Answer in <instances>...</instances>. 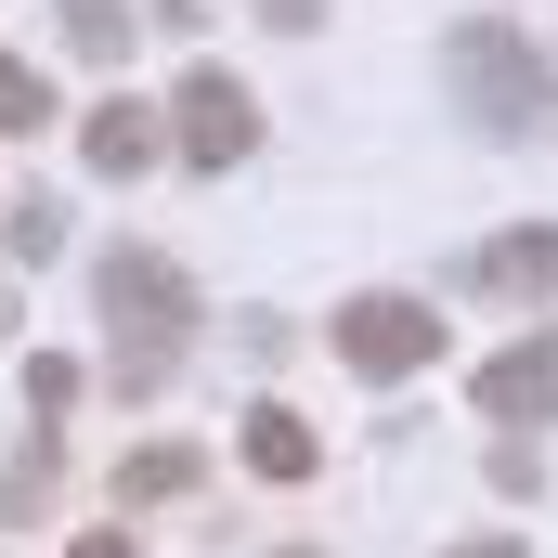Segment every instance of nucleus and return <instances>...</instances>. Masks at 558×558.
<instances>
[{
	"label": "nucleus",
	"instance_id": "1",
	"mask_svg": "<svg viewBox=\"0 0 558 558\" xmlns=\"http://www.w3.org/2000/svg\"><path fill=\"white\" fill-rule=\"evenodd\" d=\"M441 78H454V118L481 143H558V52L520 39L507 13L454 26V39H441Z\"/></svg>",
	"mask_w": 558,
	"mask_h": 558
},
{
	"label": "nucleus",
	"instance_id": "9",
	"mask_svg": "<svg viewBox=\"0 0 558 558\" xmlns=\"http://www.w3.org/2000/svg\"><path fill=\"white\" fill-rule=\"evenodd\" d=\"M195 494V441H131L118 454V507H182Z\"/></svg>",
	"mask_w": 558,
	"mask_h": 558
},
{
	"label": "nucleus",
	"instance_id": "14",
	"mask_svg": "<svg viewBox=\"0 0 558 558\" xmlns=\"http://www.w3.org/2000/svg\"><path fill=\"white\" fill-rule=\"evenodd\" d=\"M494 494H546V454H533V441H520V428H507V441H494Z\"/></svg>",
	"mask_w": 558,
	"mask_h": 558
},
{
	"label": "nucleus",
	"instance_id": "11",
	"mask_svg": "<svg viewBox=\"0 0 558 558\" xmlns=\"http://www.w3.org/2000/svg\"><path fill=\"white\" fill-rule=\"evenodd\" d=\"M65 39H78L92 65H118V52H131V0H65Z\"/></svg>",
	"mask_w": 558,
	"mask_h": 558
},
{
	"label": "nucleus",
	"instance_id": "16",
	"mask_svg": "<svg viewBox=\"0 0 558 558\" xmlns=\"http://www.w3.org/2000/svg\"><path fill=\"white\" fill-rule=\"evenodd\" d=\"M441 558H520V533H468V546H441Z\"/></svg>",
	"mask_w": 558,
	"mask_h": 558
},
{
	"label": "nucleus",
	"instance_id": "17",
	"mask_svg": "<svg viewBox=\"0 0 558 558\" xmlns=\"http://www.w3.org/2000/svg\"><path fill=\"white\" fill-rule=\"evenodd\" d=\"M78 558H131V533H78Z\"/></svg>",
	"mask_w": 558,
	"mask_h": 558
},
{
	"label": "nucleus",
	"instance_id": "13",
	"mask_svg": "<svg viewBox=\"0 0 558 558\" xmlns=\"http://www.w3.org/2000/svg\"><path fill=\"white\" fill-rule=\"evenodd\" d=\"M39 118H52V92H39V65H13V52H0V131H39Z\"/></svg>",
	"mask_w": 558,
	"mask_h": 558
},
{
	"label": "nucleus",
	"instance_id": "12",
	"mask_svg": "<svg viewBox=\"0 0 558 558\" xmlns=\"http://www.w3.org/2000/svg\"><path fill=\"white\" fill-rule=\"evenodd\" d=\"M65 403H78V364H65V351H26V416L65 428Z\"/></svg>",
	"mask_w": 558,
	"mask_h": 558
},
{
	"label": "nucleus",
	"instance_id": "18",
	"mask_svg": "<svg viewBox=\"0 0 558 558\" xmlns=\"http://www.w3.org/2000/svg\"><path fill=\"white\" fill-rule=\"evenodd\" d=\"M274 558H312V546H274Z\"/></svg>",
	"mask_w": 558,
	"mask_h": 558
},
{
	"label": "nucleus",
	"instance_id": "15",
	"mask_svg": "<svg viewBox=\"0 0 558 558\" xmlns=\"http://www.w3.org/2000/svg\"><path fill=\"white\" fill-rule=\"evenodd\" d=\"M260 26H286V39H312V26H325V0H260Z\"/></svg>",
	"mask_w": 558,
	"mask_h": 558
},
{
	"label": "nucleus",
	"instance_id": "2",
	"mask_svg": "<svg viewBox=\"0 0 558 558\" xmlns=\"http://www.w3.org/2000/svg\"><path fill=\"white\" fill-rule=\"evenodd\" d=\"M105 338H118V390L156 403V377L195 351V274L156 247H105Z\"/></svg>",
	"mask_w": 558,
	"mask_h": 558
},
{
	"label": "nucleus",
	"instance_id": "6",
	"mask_svg": "<svg viewBox=\"0 0 558 558\" xmlns=\"http://www.w3.org/2000/svg\"><path fill=\"white\" fill-rule=\"evenodd\" d=\"M468 286L481 299H558V221H520V234L468 247Z\"/></svg>",
	"mask_w": 558,
	"mask_h": 558
},
{
	"label": "nucleus",
	"instance_id": "5",
	"mask_svg": "<svg viewBox=\"0 0 558 558\" xmlns=\"http://www.w3.org/2000/svg\"><path fill=\"white\" fill-rule=\"evenodd\" d=\"M468 416H494V428H546V416H558V338H520V351L468 364Z\"/></svg>",
	"mask_w": 558,
	"mask_h": 558
},
{
	"label": "nucleus",
	"instance_id": "8",
	"mask_svg": "<svg viewBox=\"0 0 558 558\" xmlns=\"http://www.w3.org/2000/svg\"><path fill=\"white\" fill-rule=\"evenodd\" d=\"M234 454H247V481H312V468H325V441L286 416V403H260V416L234 428Z\"/></svg>",
	"mask_w": 558,
	"mask_h": 558
},
{
	"label": "nucleus",
	"instance_id": "3",
	"mask_svg": "<svg viewBox=\"0 0 558 558\" xmlns=\"http://www.w3.org/2000/svg\"><path fill=\"white\" fill-rule=\"evenodd\" d=\"M441 312L428 299H403V286H377V299H338V325H325V351L351 364V377H428L441 364Z\"/></svg>",
	"mask_w": 558,
	"mask_h": 558
},
{
	"label": "nucleus",
	"instance_id": "4",
	"mask_svg": "<svg viewBox=\"0 0 558 558\" xmlns=\"http://www.w3.org/2000/svg\"><path fill=\"white\" fill-rule=\"evenodd\" d=\"M156 118H169V156H182V169H247V156H260V105H247L234 65H182V92H169Z\"/></svg>",
	"mask_w": 558,
	"mask_h": 558
},
{
	"label": "nucleus",
	"instance_id": "10",
	"mask_svg": "<svg viewBox=\"0 0 558 558\" xmlns=\"http://www.w3.org/2000/svg\"><path fill=\"white\" fill-rule=\"evenodd\" d=\"M0 247H13V260H52V247H65V208H52V182H39V195H13Z\"/></svg>",
	"mask_w": 558,
	"mask_h": 558
},
{
	"label": "nucleus",
	"instance_id": "7",
	"mask_svg": "<svg viewBox=\"0 0 558 558\" xmlns=\"http://www.w3.org/2000/svg\"><path fill=\"white\" fill-rule=\"evenodd\" d=\"M156 143H169V118H156V105H92L78 156H92L105 182H143V169H156Z\"/></svg>",
	"mask_w": 558,
	"mask_h": 558
}]
</instances>
